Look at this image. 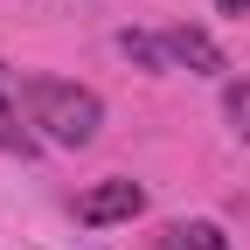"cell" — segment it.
Segmentation results:
<instances>
[{"label": "cell", "instance_id": "6da1fadb", "mask_svg": "<svg viewBox=\"0 0 250 250\" xmlns=\"http://www.w3.org/2000/svg\"><path fill=\"white\" fill-rule=\"evenodd\" d=\"M21 98H28V125H42L49 146H70V153H77V146L98 139V125H104L98 90H83V83H70V77H28Z\"/></svg>", "mask_w": 250, "mask_h": 250}, {"label": "cell", "instance_id": "7a4b0ae2", "mask_svg": "<svg viewBox=\"0 0 250 250\" xmlns=\"http://www.w3.org/2000/svg\"><path fill=\"white\" fill-rule=\"evenodd\" d=\"M146 208V188L139 181H98L77 195V223L83 229H104V223H132V215Z\"/></svg>", "mask_w": 250, "mask_h": 250}, {"label": "cell", "instance_id": "3957f363", "mask_svg": "<svg viewBox=\"0 0 250 250\" xmlns=\"http://www.w3.org/2000/svg\"><path fill=\"white\" fill-rule=\"evenodd\" d=\"M160 42H167V56H174V70H195V77H223V70H229V56L215 49L202 28H160Z\"/></svg>", "mask_w": 250, "mask_h": 250}, {"label": "cell", "instance_id": "277c9868", "mask_svg": "<svg viewBox=\"0 0 250 250\" xmlns=\"http://www.w3.org/2000/svg\"><path fill=\"white\" fill-rule=\"evenodd\" d=\"M0 153H35V132H28L21 111H14V77H7V62H0Z\"/></svg>", "mask_w": 250, "mask_h": 250}, {"label": "cell", "instance_id": "5b68a950", "mask_svg": "<svg viewBox=\"0 0 250 250\" xmlns=\"http://www.w3.org/2000/svg\"><path fill=\"white\" fill-rule=\"evenodd\" d=\"M118 56H125V62H139V70H153V77H167V70H174L167 42H160V35H139V28H125V35H118Z\"/></svg>", "mask_w": 250, "mask_h": 250}, {"label": "cell", "instance_id": "8992f818", "mask_svg": "<svg viewBox=\"0 0 250 250\" xmlns=\"http://www.w3.org/2000/svg\"><path fill=\"white\" fill-rule=\"evenodd\" d=\"M160 250H229V236L215 223H167L160 229Z\"/></svg>", "mask_w": 250, "mask_h": 250}, {"label": "cell", "instance_id": "52a82bcc", "mask_svg": "<svg viewBox=\"0 0 250 250\" xmlns=\"http://www.w3.org/2000/svg\"><path fill=\"white\" fill-rule=\"evenodd\" d=\"M223 118L236 139H250V83H223Z\"/></svg>", "mask_w": 250, "mask_h": 250}, {"label": "cell", "instance_id": "ba28073f", "mask_svg": "<svg viewBox=\"0 0 250 250\" xmlns=\"http://www.w3.org/2000/svg\"><path fill=\"white\" fill-rule=\"evenodd\" d=\"M215 7H223V14H236V21H243V14H250V0H215Z\"/></svg>", "mask_w": 250, "mask_h": 250}]
</instances>
